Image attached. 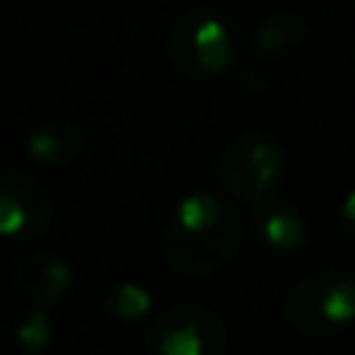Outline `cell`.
<instances>
[{
    "instance_id": "cell-1",
    "label": "cell",
    "mask_w": 355,
    "mask_h": 355,
    "mask_svg": "<svg viewBox=\"0 0 355 355\" xmlns=\"http://www.w3.org/2000/svg\"><path fill=\"white\" fill-rule=\"evenodd\" d=\"M243 225L231 202L212 193H187L168 212L159 237L162 262L181 277H212L237 259Z\"/></svg>"
},
{
    "instance_id": "cell-2",
    "label": "cell",
    "mask_w": 355,
    "mask_h": 355,
    "mask_svg": "<svg viewBox=\"0 0 355 355\" xmlns=\"http://www.w3.org/2000/svg\"><path fill=\"white\" fill-rule=\"evenodd\" d=\"M243 35L227 12L215 6H190L166 35V56L184 78L206 81L240 66Z\"/></svg>"
},
{
    "instance_id": "cell-3",
    "label": "cell",
    "mask_w": 355,
    "mask_h": 355,
    "mask_svg": "<svg viewBox=\"0 0 355 355\" xmlns=\"http://www.w3.org/2000/svg\"><path fill=\"white\" fill-rule=\"evenodd\" d=\"M284 321L309 340L343 334L355 324V275L343 268L302 275L284 296Z\"/></svg>"
},
{
    "instance_id": "cell-4",
    "label": "cell",
    "mask_w": 355,
    "mask_h": 355,
    "mask_svg": "<svg viewBox=\"0 0 355 355\" xmlns=\"http://www.w3.org/2000/svg\"><path fill=\"white\" fill-rule=\"evenodd\" d=\"M284 147L268 135V131H246L231 147L221 153L218 159V181L234 200L246 202V206H259V202L277 196L284 178Z\"/></svg>"
},
{
    "instance_id": "cell-5",
    "label": "cell",
    "mask_w": 355,
    "mask_h": 355,
    "mask_svg": "<svg viewBox=\"0 0 355 355\" xmlns=\"http://www.w3.org/2000/svg\"><path fill=\"white\" fill-rule=\"evenodd\" d=\"M227 324L215 309L200 302L172 306L147 327L150 355H225Z\"/></svg>"
},
{
    "instance_id": "cell-6",
    "label": "cell",
    "mask_w": 355,
    "mask_h": 355,
    "mask_svg": "<svg viewBox=\"0 0 355 355\" xmlns=\"http://www.w3.org/2000/svg\"><path fill=\"white\" fill-rule=\"evenodd\" d=\"M50 187L22 168H0V237L35 240L53 225Z\"/></svg>"
},
{
    "instance_id": "cell-7",
    "label": "cell",
    "mask_w": 355,
    "mask_h": 355,
    "mask_svg": "<svg viewBox=\"0 0 355 355\" xmlns=\"http://www.w3.org/2000/svg\"><path fill=\"white\" fill-rule=\"evenodd\" d=\"M16 287L35 309H53L72 293V265L47 250H31L16 262Z\"/></svg>"
},
{
    "instance_id": "cell-8",
    "label": "cell",
    "mask_w": 355,
    "mask_h": 355,
    "mask_svg": "<svg viewBox=\"0 0 355 355\" xmlns=\"http://www.w3.org/2000/svg\"><path fill=\"white\" fill-rule=\"evenodd\" d=\"M87 135L72 119H44L25 135V156L41 168L72 166L85 156Z\"/></svg>"
},
{
    "instance_id": "cell-9",
    "label": "cell",
    "mask_w": 355,
    "mask_h": 355,
    "mask_svg": "<svg viewBox=\"0 0 355 355\" xmlns=\"http://www.w3.org/2000/svg\"><path fill=\"white\" fill-rule=\"evenodd\" d=\"M252 231L256 237L277 256H290V252L302 250L309 240V221L293 202L271 196V200L252 206Z\"/></svg>"
},
{
    "instance_id": "cell-10",
    "label": "cell",
    "mask_w": 355,
    "mask_h": 355,
    "mask_svg": "<svg viewBox=\"0 0 355 355\" xmlns=\"http://www.w3.org/2000/svg\"><path fill=\"white\" fill-rule=\"evenodd\" d=\"M309 37V22L293 10H277L256 25L252 31V56L265 62L290 60L302 50Z\"/></svg>"
},
{
    "instance_id": "cell-11",
    "label": "cell",
    "mask_w": 355,
    "mask_h": 355,
    "mask_svg": "<svg viewBox=\"0 0 355 355\" xmlns=\"http://www.w3.org/2000/svg\"><path fill=\"white\" fill-rule=\"evenodd\" d=\"M106 312H110V318L122 321V324H137V321L150 312V293L141 284L122 281L106 296Z\"/></svg>"
},
{
    "instance_id": "cell-12",
    "label": "cell",
    "mask_w": 355,
    "mask_h": 355,
    "mask_svg": "<svg viewBox=\"0 0 355 355\" xmlns=\"http://www.w3.org/2000/svg\"><path fill=\"white\" fill-rule=\"evenodd\" d=\"M16 343L25 355H41L50 349V343H53V321L47 318V309H35V312L19 318Z\"/></svg>"
},
{
    "instance_id": "cell-13",
    "label": "cell",
    "mask_w": 355,
    "mask_h": 355,
    "mask_svg": "<svg viewBox=\"0 0 355 355\" xmlns=\"http://www.w3.org/2000/svg\"><path fill=\"white\" fill-rule=\"evenodd\" d=\"M237 78H240V85H243L246 91H252V94H262V91H268V87H271L268 62L259 60V56L240 62V66H237Z\"/></svg>"
},
{
    "instance_id": "cell-14",
    "label": "cell",
    "mask_w": 355,
    "mask_h": 355,
    "mask_svg": "<svg viewBox=\"0 0 355 355\" xmlns=\"http://www.w3.org/2000/svg\"><path fill=\"white\" fill-rule=\"evenodd\" d=\"M340 231L355 243V190H349L343 196V202H340Z\"/></svg>"
}]
</instances>
